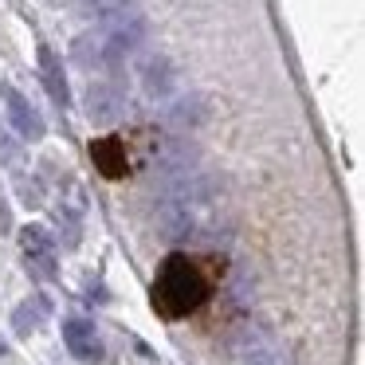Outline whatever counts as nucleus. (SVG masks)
<instances>
[{"label":"nucleus","instance_id":"f8f14e48","mask_svg":"<svg viewBox=\"0 0 365 365\" xmlns=\"http://www.w3.org/2000/svg\"><path fill=\"white\" fill-rule=\"evenodd\" d=\"M75 59H79L83 67H103V56H98V43H95V32H87V36H79L75 40Z\"/></svg>","mask_w":365,"mask_h":365},{"label":"nucleus","instance_id":"20e7f679","mask_svg":"<svg viewBox=\"0 0 365 365\" xmlns=\"http://www.w3.org/2000/svg\"><path fill=\"white\" fill-rule=\"evenodd\" d=\"M83 114L91 118V126H110V122H118L122 114V91L114 87V83H87V91H83Z\"/></svg>","mask_w":365,"mask_h":365},{"label":"nucleus","instance_id":"f257e3e1","mask_svg":"<svg viewBox=\"0 0 365 365\" xmlns=\"http://www.w3.org/2000/svg\"><path fill=\"white\" fill-rule=\"evenodd\" d=\"M208 283L189 255H169L153 279V307L165 318H185L205 302Z\"/></svg>","mask_w":365,"mask_h":365},{"label":"nucleus","instance_id":"39448f33","mask_svg":"<svg viewBox=\"0 0 365 365\" xmlns=\"http://www.w3.org/2000/svg\"><path fill=\"white\" fill-rule=\"evenodd\" d=\"M63 346L71 349V357L75 361H83V365H98L103 361V338H98V330H95V322H87V318H67L63 322Z\"/></svg>","mask_w":365,"mask_h":365},{"label":"nucleus","instance_id":"6e6552de","mask_svg":"<svg viewBox=\"0 0 365 365\" xmlns=\"http://www.w3.org/2000/svg\"><path fill=\"white\" fill-rule=\"evenodd\" d=\"M48 314H51V299H48V294H28V299L12 310V330H16L20 338H32V334L48 322Z\"/></svg>","mask_w":365,"mask_h":365},{"label":"nucleus","instance_id":"1a4fd4ad","mask_svg":"<svg viewBox=\"0 0 365 365\" xmlns=\"http://www.w3.org/2000/svg\"><path fill=\"white\" fill-rule=\"evenodd\" d=\"M40 79H43L48 95L56 98L59 106H67V103H71V87H67V75H63V59H59L56 51L48 48V43L40 48Z\"/></svg>","mask_w":365,"mask_h":365},{"label":"nucleus","instance_id":"9b49d317","mask_svg":"<svg viewBox=\"0 0 365 365\" xmlns=\"http://www.w3.org/2000/svg\"><path fill=\"white\" fill-rule=\"evenodd\" d=\"M169 118L177 122V126H200L205 122V98L200 95H189V98H177L173 103V110H169Z\"/></svg>","mask_w":365,"mask_h":365},{"label":"nucleus","instance_id":"7ed1b4c3","mask_svg":"<svg viewBox=\"0 0 365 365\" xmlns=\"http://www.w3.org/2000/svg\"><path fill=\"white\" fill-rule=\"evenodd\" d=\"M20 252H24V263L36 279H56V244H51L48 228L43 224H28L20 228Z\"/></svg>","mask_w":365,"mask_h":365},{"label":"nucleus","instance_id":"4468645a","mask_svg":"<svg viewBox=\"0 0 365 365\" xmlns=\"http://www.w3.org/2000/svg\"><path fill=\"white\" fill-rule=\"evenodd\" d=\"M4 349H9V346H4V338H0V357H4Z\"/></svg>","mask_w":365,"mask_h":365},{"label":"nucleus","instance_id":"423d86ee","mask_svg":"<svg viewBox=\"0 0 365 365\" xmlns=\"http://www.w3.org/2000/svg\"><path fill=\"white\" fill-rule=\"evenodd\" d=\"M138 79H142V91L150 98H169L177 91V67L165 51H150L138 63Z\"/></svg>","mask_w":365,"mask_h":365},{"label":"nucleus","instance_id":"9d476101","mask_svg":"<svg viewBox=\"0 0 365 365\" xmlns=\"http://www.w3.org/2000/svg\"><path fill=\"white\" fill-rule=\"evenodd\" d=\"M240 365H279V357H275V349H271L263 338L247 334V338L240 341Z\"/></svg>","mask_w":365,"mask_h":365},{"label":"nucleus","instance_id":"ddd939ff","mask_svg":"<svg viewBox=\"0 0 365 365\" xmlns=\"http://www.w3.org/2000/svg\"><path fill=\"white\" fill-rule=\"evenodd\" d=\"M12 228V220H9V205L0 200V232H9Z\"/></svg>","mask_w":365,"mask_h":365},{"label":"nucleus","instance_id":"0eeeda50","mask_svg":"<svg viewBox=\"0 0 365 365\" xmlns=\"http://www.w3.org/2000/svg\"><path fill=\"white\" fill-rule=\"evenodd\" d=\"M4 98H9V122H12V130H16L24 142H40V138L48 134L40 110H36L24 95H16V91H4Z\"/></svg>","mask_w":365,"mask_h":365},{"label":"nucleus","instance_id":"f03ea898","mask_svg":"<svg viewBox=\"0 0 365 365\" xmlns=\"http://www.w3.org/2000/svg\"><path fill=\"white\" fill-rule=\"evenodd\" d=\"M145 40V16L142 12H126V16H114L106 24H98L95 43H98V56H103V67H118L130 51H138Z\"/></svg>","mask_w":365,"mask_h":365}]
</instances>
